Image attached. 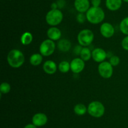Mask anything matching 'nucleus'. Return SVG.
<instances>
[{"instance_id":"23","label":"nucleus","mask_w":128,"mask_h":128,"mask_svg":"<svg viewBox=\"0 0 128 128\" xmlns=\"http://www.w3.org/2000/svg\"><path fill=\"white\" fill-rule=\"evenodd\" d=\"M11 90V85L8 82H2L0 85V92L1 94H8Z\"/></svg>"},{"instance_id":"5","label":"nucleus","mask_w":128,"mask_h":128,"mask_svg":"<svg viewBox=\"0 0 128 128\" xmlns=\"http://www.w3.org/2000/svg\"><path fill=\"white\" fill-rule=\"evenodd\" d=\"M94 35L93 32L89 29H84L80 31L78 35L79 44L82 46H88L91 45L94 40Z\"/></svg>"},{"instance_id":"31","label":"nucleus","mask_w":128,"mask_h":128,"mask_svg":"<svg viewBox=\"0 0 128 128\" xmlns=\"http://www.w3.org/2000/svg\"><path fill=\"white\" fill-rule=\"evenodd\" d=\"M51 10H56V9L58 8V6L57 3H52L51 5Z\"/></svg>"},{"instance_id":"4","label":"nucleus","mask_w":128,"mask_h":128,"mask_svg":"<svg viewBox=\"0 0 128 128\" xmlns=\"http://www.w3.org/2000/svg\"><path fill=\"white\" fill-rule=\"evenodd\" d=\"M88 112L93 117H101L104 114L105 107L101 102L92 101L88 105Z\"/></svg>"},{"instance_id":"2","label":"nucleus","mask_w":128,"mask_h":128,"mask_svg":"<svg viewBox=\"0 0 128 128\" xmlns=\"http://www.w3.org/2000/svg\"><path fill=\"white\" fill-rule=\"evenodd\" d=\"M24 60V54L18 49H12L8 54V63L12 68H19L21 67L23 65Z\"/></svg>"},{"instance_id":"27","label":"nucleus","mask_w":128,"mask_h":128,"mask_svg":"<svg viewBox=\"0 0 128 128\" xmlns=\"http://www.w3.org/2000/svg\"><path fill=\"white\" fill-rule=\"evenodd\" d=\"M82 46H81V45H78V46H76V47L74 48V52L76 54V55H80V53H81V50H82Z\"/></svg>"},{"instance_id":"26","label":"nucleus","mask_w":128,"mask_h":128,"mask_svg":"<svg viewBox=\"0 0 128 128\" xmlns=\"http://www.w3.org/2000/svg\"><path fill=\"white\" fill-rule=\"evenodd\" d=\"M121 45H122V47L124 50L128 51V35L125 36L122 39V42H121Z\"/></svg>"},{"instance_id":"21","label":"nucleus","mask_w":128,"mask_h":128,"mask_svg":"<svg viewBox=\"0 0 128 128\" xmlns=\"http://www.w3.org/2000/svg\"><path fill=\"white\" fill-rule=\"evenodd\" d=\"M120 29L124 35H128V16L122 19L120 24Z\"/></svg>"},{"instance_id":"32","label":"nucleus","mask_w":128,"mask_h":128,"mask_svg":"<svg viewBox=\"0 0 128 128\" xmlns=\"http://www.w3.org/2000/svg\"><path fill=\"white\" fill-rule=\"evenodd\" d=\"M122 1H124L125 3H128V0H122Z\"/></svg>"},{"instance_id":"28","label":"nucleus","mask_w":128,"mask_h":128,"mask_svg":"<svg viewBox=\"0 0 128 128\" xmlns=\"http://www.w3.org/2000/svg\"><path fill=\"white\" fill-rule=\"evenodd\" d=\"M91 5L94 7H100L101 3V0H91Z\"/></svg>"},{"instance_id":"10","label":"nucleus","mask_w":128,"mask_h":128,"mask_svg":"<svg viewBox=\"0 0 128 128\" xmlns=\"http://www.w3.org/2000/svg\"><path fill=\"white\" fill-rule=\"evenodd\" d=\"M48 117L44 113L38 112L32 116V123L37 127H42L48 122Z\"/></svg>"},{"instance_id":"6","label":"nucleus","mask_w":128,"mask_h":128,"mask_svg":"<svg viewBox=\"0 0 128 128\" xmlns=\"http://www.w3.org/2000/svg\"><path fill=\"white\" fill-rule=\"evenodd\" d=\"M54 42L50 39H47L42 41L40 46V53L44 56H48L52 55L55 51Z\"/></svg>"},{"instance_id":"16","label":"nucleus","mask_w":128,"mask_h":128,"mask_svg":"<svg viewBox=\"0 0 128 128\" xmlns=\"http://www.w3.org/2000/svg\"><path fill=\"white\" fill-rule=\"evenodd\" d=\"M71 42L67 39H62L60 40L58 43V48L60 51L62 52H66L71 48Z\"/></svg>"},{"instance_id":"8","label":"nucleus","mask_w":128,"mask_h":128,"mask_svg":"<svg viewBox=\"0 0 128 128\" xmlns=\"http://www.w3.org/2000/svg\"><path fill=\"white\" fill-rule=\"evenodd\" d=\"M70 67H71V70L74 74H79L84 69V61L81 58H74L70 63Z\"/></svg>"},{"instance_id":"18","label":"nucleus","mask_w":128,"mask_h":128,"mask_svg":"<svg viewBox=\"0 0 128 128\" xmlns=\"http://www.w3.org/2000/svg\"><path fill=\"white\" fill-rule=\"evenodd\" d=\"M32 39H33V37H32V34L30 32L26 31L21 35L20 40H21V43L23 45H28L32 42Z\"/></svg>"},{"instance_id":"22","label":"nucleus","mask_w":128,"mask_h":128,"mask_svg":"<svg viewBox=\"0 0 128 128\" xmlns=\"http://www.w3.org/2000/svg\"><path fill=\"white\" fill-rule=\"evenodd\" d=\"M58 69L62 73H67L71 69L70 63L68 61H62L58 65Z\"/></svg>"},{"instance_id":"25","label":"nucleus","mask_w":128,"mask_h":128,"mask_svg":"<svg viewBox=\"0 0 128 128\" xmlns=\"http://www.w3.org/2000/svg\"><path fill=\"white\" fill-rule=\"evenodd\" d=\"M86 20H87V19H86V15H84V13H79L77 16H76V20L80 24L84 23Z\"/></svg>"},{"instance_id":"7","label":"nucleus","mask_w":128,"mask_h":128,"mask_svg":"<svg viewBox=\"0 0 128 128\" xmlns=\"http://www.w3.org/2000/svg\"><path fill=\"white\" fill-rule=\"evenodd\" d=\"M98 72L104 79H110L113 74V68L110 61H104L98 65Z\"/></svg>"},{"instance_id":"20","label":"nucleus","mask_w":128,"mask_h":128,"mask_svg":"<svg viewBox=\"0 0 128 128\" xmlns=\"http://www.w3.org/2000/svg\"><path fill=\"white\" fill-rule=\"evenodd\" d=\"M74 112L78 115H83L88 112V108L82 104H77L74 107Z\"/></svg>"},{"instance_id":"11","label":"nucleus","mask_w":128,"mask_h":128,"mask_svg":"<svg viewBox=\"0 0 128 128\" xmlns=\"http://www.w3.org/2000/svg\"><path fill=\"white\" fill-rule=\"evenodd\" d=\"M92 58L96 62L101 63L107 58V53L101 48H96L92 51Z\"/></svg>"},{"instance_id":"3","label":"nucleus","mask_w":128,"mask_h":128,"mask_svg":"<svg viewBox=\"0 0 128 128\" xmlns=\"http://www.w3.org/2000/svg\"><path fill=\"white\" fill-rule=\"evenodd\" d=\"M63 19V14L59 9L51 10L46 15V21L49 25L56 26L61 23Z\"/></svg>"},{"instance_id":"29","label":"nucleus","mask_w":128,"mask_h":128,"mask_svg":"<svg viewBox=\"0 0 128 128\" xmlns=\"http://www.w3.org/2000/svg\"><path fill=\"white\" fill-rule=\"evenodd\" d=\"M57 4H58V8H63V6H64L65 2L64 0H59V1H58Z\"/></svg>"},{"instance_id":"24","label":"nucleus","mask_w":128,"mask_h":128,"mask_svg":"<svg viewBox=\"0 0 128 128\" xmlns=\"http://www.w3.org/2000/svg\"><path fill=\"white\" fill-rule=\"evenodd\" d=\"M110 63L112 65V67L118 66L120 63V57L116 55H112L110 58Z\"/></svg>"},{"instance_id":"19","label":"nucleus","mask_w":128,"mask_h":128,"mask_svg":"<svg viewBox=\"0 0 128 128\" xmlns=\"http://www.w3.org/2000/svg\"><path fill=\"white\" fill-rule=\"evenodd\" d=\"M80 57L84 61H88L92 57V51L87 46H84L82 48V50H81V52L80 53Z\"/></svg>"},{"instance_id":"13","label":"nucleus","mask_w":128,"mask_h":128,"mask_svg":"<svg viewBox=\"0 0 128 128\" xmlns=\"http://www.w3.org/2000/svg\"><path fill=\"white\" fill-rule=\"evenodd\" d=\"M42 69L45 73L50 75L54 74L57 70V65L54 61L52 60H47L45 61L42 66Z\"/></svg>"},{"instance_id":"14","label":"nucleus","mask_w":128,"mask_h":128,"mask_svg":"<svg viewBox=\"0 0 128 128\" xmlns=\"http://www.w3.org/2000/svg\"><path fill=\"white\" fill-rule=\"evenodd\" d=\"M47 36L49 39L52 41H56L60 40L61 36V31L58 28L55 26L50 28L47 31Z\"/></svg>"},{"instance_id":"12","label":"nucleus","mask_w":128,"mask_h":128,"mask_svg":"<svg viewBox=\"0 0 128 128\" xmlns=\"http://www.w3.org/2000/svg\"><path fill=\"white\" fill-rule=\"evenodd\" d=\"M74 5L75 9L79 13H84L90 8V2L89 0H75Z\"/></svg>"},{"instance_id":"9","label":"nucleus","mask_w":128,"mask_h":128,"mask_svg":"<svg viewBox=\"0 0 128 128\" xmlns=\"http://www.w3.org/2000/svg\"><path fill=\"white\" fill-rule=\"evenodd\" d=\"M100 33L104 38H109L112 37L115 33L114 26L111 23L105 22L101 25L100 27Z\"/></svg>"},{"instance_id":"17","label":"nucleus","mask_w":128,"mask_h":128,"mask_svg":"<svg viewBox=\"0 0 128 128\" xmlns=\"http://www.w3.org/2000/svg\"><path fill=\"white\" fill-rule=\"evenodd\" d=\"M42 61V55L41 53H34L30 56V62L33 66L40 65Z\"/></svg>"},{"instance_id":"30","label":"nucleus","mask_w":128,"mask_h":128,"mask_svg":"<svg viewBox=\"0 0 128 128\" xmlns=\"http://www.w3.org/2000/svg\"><path fill=\"white\" fill-rule=\"evenodd\" d=\"M24 128H37V126H36L34 124H33L32 123V124H26V125L24 127Z\"/></svg>"},{"instance_id":"1","label":"nucleus","mask_w":128,"mask_h":128,"mask_svg":"<svg viewBox=\"0 0 128 128\" xmlns=\"http://www.w3.org/2000/svg\"><path fill=\"white\" fill-rule=\"evenodd\" d=\"M86 19L90 23L97 25L103 21L105 13L101 8L92 6L86 13Z\"/></svg>"},{"instance_id":"15","label":"nucleus","mask_w":128,"mask_h":128,"mask_svg":"<svg viewBox=\"0 0 128 128\" xmlns=\"http://www.w3.org/2000/svg\"><path fill=\"white\" fill-rule=\"evenodd\" d=\"M122 0H106V6L109 10L117 11L121 8Z\"/></svg>"}]
</instances>
